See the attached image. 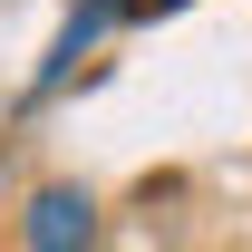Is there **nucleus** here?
I'll return each mask as SVG.
<instances>
[{
  "label": "nucleus",
  "instance_id": "obj_1",
  "mask_svg": "<svg viewBox=\"0 0 252 252\" xmlns=\"http://www.w3.org/2000/svg\"><path fill=\"white\" fill-rule=\"evenodd\" d=\"M126 20H156V10H185V0H117Z\"/></svg>",
  "mask_w": 252,
  "mask_h": 252
}]
</instances>
